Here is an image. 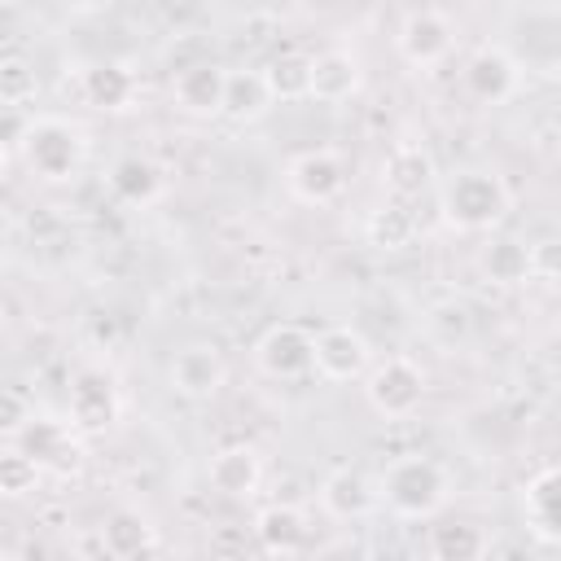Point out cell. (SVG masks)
Masks as SVG:
<instances>
[{
  "label": "cell",
  "instance_id": "6da1fadb",
  "mask_svg": "<svg viewBox=\"0 0 561 561\" xmlns=\"http://www.w3.org/2000/svg\"><path fill=\"white\" fill-rule=\"evenodd\" d=\"M451 500V473L443 460L425 451H403L386 460L377 473V504H386L399 522H430Z\"/></svg>",
  "mask_w": 561,
  "mask_h": 561
},
{
  "label": "cell",
  "instance_id": "7a4b0ae2",
  "mask_svg": "<svg viewBox=\"0 0 561 561\" xmlns=\"http://www.w3.org/2000/svg\"><path fill=\"white\" fill-rule=\"evenodd\" d=\"M508 184L491 167H465L447 175L438 188V215L456 232H491L508 215Z\"/></svg>",
  "mask_w": 561,
  "mask_h": 561
},
{
  "label": "cell",
  "instance_id": "3957f363",
  "mask_svg": "<svg viewBox=\"0 0 561 561\" xmlns=\"http://www.w3.org/2000/svg\"><path fill=\"white\" fill-rule=\"evenodd\" d=\"M18 153H22V162L31 167L35 180L70 184L88 162V140L61 114H31V123H26L22 140H18Z\"/></svg>",
  "mask_w": 561,
  "mask_h": 561
},
{
  "label": "cell",
  "instance_id": "277c9868",
  "mask_svg": "<svg viewBox=\"0 0 561 561\" xmlns=\"http://www.w3.org/2000/svg\"><path fill=\"white\" fill-rule=\"evenodd\" d=\"M359 381H364L368 408H373L381 421H403V416H412V412L425 403V390H430V386H425V368H421L412 355L373 359Z\"/></svg>",
  "mask_w": 561,
  "mask_h": 561
},
{
  "label": "cell",
  "instance_id": "5b68a950",
  "mask_svg": "<svg viewBox=\"0 0 561 561\" xmlns=\"http://www.w3.org/2000/svg\"><path fill=\"white\" fill-rule=\"evenodd\" d=\"M285 188L302 206H333L346 193V162L337 149H302L285 162Z\"/></svg>",
  "mask_w": 561,
  "mask_h": 561
},
{
  "label": "cell",
  "instance_id": "8992f818",
  "mask_svg": "<svg viewBox=\"0 0 561 561\" xmlns=\"http://www.w3.org/2000/svg\"><path fill=\"white\" fill-rule=\"evenodd\" d=\"M460 83H465V92H469L478 105H504V101H513L517 88H522V66H517V57H513L508 48L482 44V48H473L469 61L460 66Z\"/></svg>",
  "mask_w": 561,
  "mask_h": 561
},
{
  "label": "cell",
  "instance_id": "52a82bcc",
  "mask_svg": "<svg viewBox=\"0 0 561 561\" xmlns=\"http://www.w3.org/2000/svg\"><path fill=\"white\" fill-rule=\"evenodd\" d=\"M368 364H373V346L359 329L329 324L311 333V373H320L324 381H359Z\"/></svg>",
  "mask_w": 561,
  "mask_h": 561
},
{
  "label": "cell",
  "instance_id": "ba28073f",
  "mask_svg": "<svg viewBox=\"0 0 561 561\" xmlns=\"http://www.w3.org/2000/svg\"><path fill=\"white\" fill-rule=\"evenodd\" d=\"M254 364L272 381H298L311 373V333L294 320H276L254 342Z\"/></svg>",
  "mask_w": 561,
  "mask_h": 561
},
{
  "label": "cell",
  "instance_id": "9c48e42d",
  "mask_svg": "<svg viewBox=\"0 0 561 561\" xmlns=\"http://www.w3.org/2000/svg\"><path fill=\"white\" fill-rule=\"evenodd\" d=\"M451 44H456L451 18L438 13V9H430V4H425V9H412V13L399 22V35H394L399 57H403L408 66H416V70H430V66L447 61Z\"/></svg>",
  "mask_w": 561,
  "mask_h": 561
},
{
  "label": "cell",
  "instance_id": "30bf717a",
  "mask_svg": "<svg viewBox=\"0 0 561 561\" xmlns=\"http://www.w3.org/2000/svg\"><path fill=\"white\" fill-rule=\"evenodd\" d=\"M167 381H171V390H175L180 399H188V403H206V399H215V394L224 390V381H228V364H224V355H219L215 346H206V342H188V346H180V351L171 355V364H167Z\"/></svg>",
  "mask_w": 561,
  "mask_h": 561
},
{
  "label": "cell",
  "instance_id": "8fae6325",
  "mask_svg": "<svg viewBox=\"0 0 561 561\" xmlns=\"http://www.w3.org/2000/svg\"><path fill=\"white\" fill-rule=\"evenodd\" d=\"M522 522L539 548L561 543V469L548 460L522 486Z\"/></svg>",
  "mask_w": 561,
  "mask_h": 561
},
{
  "label": "cell",
  "instance_id": "7c38bea8",
  "mask_svg": "<svg viewBox=\"0 0 561 561\" xmlns=\"http://www.w3.org/2000/svg\"><path fill=\"white\" fill-rule=\"evenodd\" d=\"M123 403H118V390L114 381L101 373V368H83L75 373L70 381V425L83 430V434H101L118 421Z\"/></svg>",
  "mask_w": 561,
  "mask_h": 561
},
{
  "label": "cell",
  "instance_id": "4fadbf2b",
  "mask_svg": "<svg viewBox=\"0 0 561 561\" xmlns=\"http://www.w3.org/2000/svg\"><path fill=\"white\" fill-rule=\"evenodd\" d=\"M434 180H438V162H434V153H430L421 140H399V145L381 158V184H386V193L399 197V202H412V197L430 193Z\"/></svg>",
  "mask_w": 561,
  "mask_h": 561
},
{
  "label": "cell",
  "instance_id": "5bb4252c",
  "mask_svg": "<svg viewBox=\"0 0 561 561\" xmlns=\"http://www.w3.org/2000/svg\"><path fill=\"white\" fill-rule=\"evenodd\" d=\"M79 96L83 105L92 110H105V114H118V110H131L136 96H140V79L127 61H92L79 70Z\"/></svg>",
  "mask_w": 561,
  "mask_h": 561
},
{
  "label": "cell",
  "instance_id": "9a60e30c",
  "mask_svg": "<svg viewBox=\"0 0 561 561\" xmlns=\"http://www.w3.org/2000/svg\"><path fill=\"white\" fill-rule=\"evenodd\" d=\"M320 508L337 522H359L377 508V478L355 469V465H342L333 469L324 482H320Z\"/></svg>",
  "mask_w": 561,
  "mask_h": 561
},
{
  "label": "cell",
  "instance_id": "2e32d148",
  "mask_svg": "<svg viewBox=\"0 0 561 561\" xmlns=\"http://www.w3.org/2000/svg\"><path fill=\"white\" fill-rule=\"evenodd\" d=\"M224 75H228V66L193 61V66H184V70L171 75V101H175L188 118H219V105H224Z\"/></svg>",
  "mask_w": 561,
  "mask_h": 561
},
{
  "label": "cell",
  "instance_id": "e0dca14e",
  "mask_svg": "<svg viewBox=\"0 0 561 561\" xmlns=\"http://www.w3.org/2000/svg\"><path fill=\"white\" fill-rule=\"evenodd\" d=\"M364 83V66L355 53L346 48H324L311 57V79H307V96H316L320 105H342L359 92Z\"/></svg>",
  "mask_w": 561,
  "mask_h": 561
},
{
  "label": "cell",
  "instance_id": "ac0fdd59",
  "mask_svg": "<svg viewBox=\"0 0 561 561\" xmlns=\"http://www.w3.org/2000/svg\"><path fill=\"white\" fill-rule=\"evenodd\" d=\"M206 478L219 495L228 500H250L263 482V456L250 447V443H232V447H219L206 465Z\"/></svg>",
  "mask_w": 561,
  "mask_h": 561
},
{
  "label": "cell",
  "instance_id": "d6986e66",
  "mask_svg": "<svg viewBox=\"0 0 561 561\" xmlns=\"http://www.w3.org/2000/svg\"><path fill=\"white\" fill-rule=\"evenodd\" d=\"M101 552L105 557H118V561H131V557H149L158 552V530L145 513L136 508H114L105 522H101Z\"/></svg>",
  "mask_w": 561,
  "mask_h": 561
},
{
  "label": "cell",
  "instance_id": "ffe728a7",
  "mask_svg": "<svg viewBox=\"0 0 561 561\" xmlns=\"http://www.w3.org/2000/svg\"><path fill=\"white\" fill-rule=\"evenodd\" d=\"M250 530H254V543L272 557H294L307 548V517L298 504H267Z\"/></svg>",
  "mask_w": 561,
  "mask_h": 561
},
{
  "label": "cell",
  "instance_id": "44dd1931",
  "mask_svg": "<svg viewBox=\"0 0 561 561\" xmlns=\"http://www.w3.org/2000/svg\"><path fill=\"white\" fill-rule=\"evenodd\" d=\"M272 88L263 79V70H228L224 75V105L219 118L228 123H259L272 110Z\"/></svg>",
  "mask_w": 561,
  "mask_h": 561
},
{
  "label": "cell",
  "instance_id": "7402d4cb",
  "mask_svg": "<svg viewBox=\"0 0 561 561\" xmlns=\"http://www.w3.org/2000/svg\"><path fill=\"white\" fill-rule=\"evenodd\" d=\"M13 443H18L26 456H35L39 469H66V456H79V447H75V438H70V425H66V421H48V416H31V421L13 434Z\"/></svg>",
  "mask_w": 561,
  "mask_h": 561
},
{
  "label": "cell",
  "instance_id": "603a6c76",
  "mask_svg": "<svg viewBox=\"0 0 561 561\" xmlns=\"http://www.w3.org/2000/svg\"><path fill=\"white\" fill-rule=\"evenodd\" d=\"M478 272H482V280H491L500 289L526 285L530 280V245H522L517 237H491L478 250Z\"/></svg>",
  "mask_w": 561,
  "mask_h": 561
},
{
  "label": "cell",
  "instance_id": "cb8c5ba5",
  "mask_svg": "<svg viewBox=\"0 0 561 561\" xmlns=\"http://www.w3.org/2000/svg\"><path fill=\"white\" fill-rule=\"evenodd\" d=\"M110 193L118 197V202H127V206H149V202H158V193H162V171L149 162V158H140V153H123L114 167H110Z\"/></svg>",
  "mask_w": 561,
  "mask_h": 561
},
{
  "label": "cell",
  "instance_id": "d4e9b609",
  "mask_svg": "<svg viewBox=\"0 0 561 561\" xmlns=\"http://www.w3.org/2000/svg\"><path fill=\"white\" fill-rule=\"evenodd\" d=\"M364 232H368V245H377V250H408L416 241V215L408 210V202L390 197L368 215Z\"/></svg>",
  "mask_w": 561,
  "mask_h": 561
},
{
  "label": "cell",
  "instance_id": "484cf974",
  "mask_svg": "<svg viewBox=\"0 0 561 561\" xmlns=\"http://www.w3.org/2000/svg\"><path fill=\"white\" fill-rule=\"evenodd\" d=\"M491 552V539L473 522H443L430 530V557L434 561H478Z\"/></svg>",
  "mask_w": 561,
  "mask_h": 561
},
{
  "label": "cell",
  "instance_id": "4316f807",
  "mask_svg": "<svg viewBox=\"0 0 561 561\" xmlns=\"http://www.w3.org/2000/svg\"><path fill=\"white\" fill-rule=\"evenodd\" d=\"M263 79L272 88V101H302L307 79H311V57L307 53H280L276 61L263 66Z\"/></svg>",
  "mask_w": 561,
  "mask_h": 561
},
{
  "label": "cell",
  "instance_id": "83f0119b",
  "mask_svg": "<svg viewBox=\"0 0 561 561\" xmlns=\"http://www.w3.org/2000/svg\"><path fill=\"white\" fill-rule=\"evenodd\" d=\"M473 329V316L460 298H438L425 307V333L438 342V346H460Z\"/></svg>",
  "mask_w": 561,
  "mask_h": 561
},
{
  "label": "cell",
  "instance_id": "f1b7e54d",
  "mask_svg": "<svg viewBox=\"0 0 561 561\" xmlns=\"http://www.w3.org/2000/svg\"><path fill=\"white\" fill-rule=\"evenodd\" d=\"M39 465H35V456H26L18 443L9 447V451H0V500H22V495H31L35 486H39Z\"/></svg>",
  "mask_w": 561,
  "mask_h": 561
},
{
  "label": "cell",
  "instance_id": "f546056e",
  "mask_svg": "<svg viewBox=\"0 0 561 561\" xmlns=\"http://www.w3.org/2000/svg\"><path fill=\"white\" fill-rule=\"evenodd\" d=\"M35 96V75L22 57H4L0 61V101H13V105H26Z\"/></svg>",
  "mask_w": 561,
  "mask_h": 561
},
{
  "label": "cell",
  "instance_id": "4dcf8cb0",
  "mask_svg": "<svg viewBox=\"0 0 561 561\" xmlns=\"http://www.w3.org/2000/svg\"><path fill=\"white\" fill-rule=\"evenodd\" d=\"M31 416V399L18 386H0V438H13Z\"/></svg>",
  "mask_w": 561,
  "mask_h": 561
},
{
  "label": "cell",
  "instance_id": "1f68e13d",
  "mask_svg": "<svg viewBox=\"0 0 561 561\" xmlns=\"http://www.w3.org/2000/svg\"><path fill=\"white\" fill-rule=\"evenodd\" d=\"M26 123H31V110H26V105L0 101V149L18 145V140H22V131H26Z\"/></svg>",
  "mask_w": 561,
  "mask_h": 561
},
{
  "label": "cell",
  "instance_id": "d6a6232c",
  "mask_svg": "<svg viewBox=\"0 0 561 561\" xmlns=\"http://www.w3.org/2000/svg\"><path fill=\"white\" fill-rule=\"evenodd\" d=\"M552 276H557V245L552 241L530 245V280H552Z\"/></svg>",
  "mask_w": 561,
  "mask_h": 561
},
{
  "label": "cell",
  "instance_id": "836d02e7",
  "mask_svg": "<svg viewBox=\"0 0 561 561\" xmlns=\"http://www.w3.org/2000/svg\"><path fill=\"white\" fill-rule=\"evenodd\" d=\"M342 0H298V9L307 13V18H324V13H333Z\"/></svg>",
  "mask_w": 561,
  "mask_h": 561
},
{
  "label": "cell",
  "instance_id": "e575fe53",
  "mask_svg": "<svg viewBox=\"0 0 561 561\" xmlns=\"http://www.w3.org/2000/svg\"><path fill=\"white\" fill-rule=\"evenodd\" d=\"M0 167H4V149H0Z\"/></svg>",
  "mask_w": 561,
  "mask_h": 561
}]
</instances>
